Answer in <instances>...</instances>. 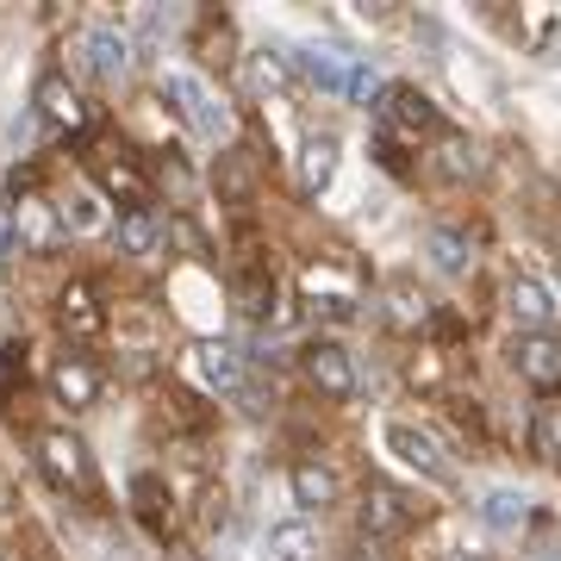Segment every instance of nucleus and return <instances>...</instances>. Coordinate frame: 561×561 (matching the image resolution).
<instances>
[{"label":"nucleus","instance_id":"obj_12","mask_svg":"<svg viewBox=\"0 0 561 561\" xmlns=\"http://www.w3.org/2000/svg\"><path fill=\"white\" fill-rule=\"evenodd\" d=\"M505 312H512V324L518 331H556V294L542 287L537 275H512L505 280Z\"/></svg>","mask_w":561,"mask_h":561},{"label":"nucleus","instance_id":"obj_23","mask_svg":"<svg viewBox=\"0 0 561 561\" xmlns=\"http://www.w3.org/2000/svg\"><path fill=\"white\" fill-rule=\"evenodd\" d=\"M481 524L493 530V537H524V530H530V500L512 493V486H493V493L481 500Z\"/></svg>","mask_w":561,"mask_h":561},{"label":"nucleus","instance_id":"obj_34","mask_svg":"<svg viewBox=\"0 0 561 561\" xmlns=\"http://www.w3.org/2000/svg\"><path fill=\"white\" fill-rule=\"evenodd\" d=\"M162 561H206V556H194V549H169Z\"/></svg>","mask_w":561,"mask_h":561},{"label":"nucleus","instance_id":"obj_3","mask_svg":"<svg viewBox=\"0 0 561 561\" xmlns=\"http://www.w3.org/2000/svg\"><path fill=\"white\" fill-rule=\"evenodd\" d=\"M38 468L50 474L57 493H76V500H94L101 493V474H94V456L76 431H44L38 437Z\"/></svg>","mask_w":561,"mask_h":561},{"label":"nucleus","instance_id":"obj_4","mask_svg":"<svg viewBox=\"0 0 561 561\" xmlns=\"http://www.w3.org/2000/svg\"><path fill=\"white\" fill-rule=\"evenodd\" d=\"M381 443H387V456L400 461V468H412V474H424V481H449V456H443V437L431 431V424L387 419Z\"/></svg>","mask_w":561,"mask_h":561},{"label":"nucleus","instance_id":"obj_21","mask_svg":"<svg viewBox=\"0 0 561 561\" xmlns=\"http://www.w3.org/2000/svg\"><path fill=\"white\" fill-rule=\"evenodd\" d=\"M194 368H201L206 393H243V356L231 343H201L194 350Z\"/></svg>","mask_w":561,"mask_h":561},{"label":"nucleus","instance_id":"obj_14","mask_svg":"<svg viewBox=\"0 0 561 561\" xmlns=\"http://www.w3.org/2000/svg\"><path fill=\"white\" fill-rule=\"evenodd\" d=\"M243 88H250L256 101H287V94L300 88V76H294L287 50H250V57H243Z\"/></svg>","mask_w":561,"mask_h":561},{"label":"nucleus","instance_id":"obj_29","mask_svg":"<svg viewBox=\"0 0 561 561\" xmlns=\"http://www.w3.org/2000/svg\"><path fill=\"white\" fill-rule=\"evenodd\" d=\"M231 300H238L243 319H268V306H275V280H268V268H243V275L231 280Z\"/></svg>","mask_w":561,"mask_h":561},{"label":"nucleus","instance_id":"obj_6","mask_svg":"<svg viewBox=\"0 0 561 561\" xmlns=\"http://www.w3.org/2000/svg\"><path fill=\"white\" fill-rule=\"evenodd\" d=\"M419 518H424V500H412L405 486L381 481V474L362 486V530H368V542L375 537H400V530H412Z\"/></svg>","mask_w":561,"mask_h":561},{"label":"nucleus","instance_id":"obj_15","mask_svg":"<svg viewBox=\"0 0 561 561\" xmlns=\"http://www.w3.org/2000/svg\"><path fill=\"white\" fill-rule=\"evenodd\" d=\"M431 157H437V175H443V181H456V187H461V181H481V175H486V150L468 138V131H449V125L437 131Z\"/></svg>","mask_w":561,"mask_h":561},{"label":"nucleus","instance_id":"obj_5","mask_svg":"<svg viewBox=\"0 0 561 561\" xmlns=\"http://www.w3.org/2000/svg\"><path fill=\"white\" fill-rule=\"evenodd\" d=\"M505 356L518 381H530L537 393H561V331H512Z\"/></svg>","mask_w":561,"mask_h":561},{"label":"nucleus","instance_id":"obj_33","mask_svg":"<svg viewBox=\"0 0 561 561\" xmlns=\"http://www.w3.org/2000/svg\"><path fill=\"white\" fill-rule=\"evenodd\" d=\"M350 561H387V556H381V549H375V542H362V549H356V556H350Z\"/></svg>","mask_w":561,"mask_h":561},{"label":"nucleus","instance_id":"obj_8","mask_svg":"<svg viewBox=\"0 0 561 561\" xmlns=\"http://www.w3.org/2000/svg\"><path fill=\"white\" fill-rule=\"evenodd\" d=\"M101 387H106L101 368L88 356H76V350L50 362V393H57V405H69V412H94V405H101Z\"/></svg>","mask_w":561,"mask_h":561},{"label":"nucleus","instance_id":"obj_11","mask_svg":"<svg viewBox=\"0 0 561 561\" xmlns=\"http://www.w3.org/2000/svg\"><path fill=\"white\" fill-rule=\"evenodd\" d=\"M32 106H38V119L50 125V131H81L88 125V113H81V94L69 88V76L62 69H44L38 88H32Z\"/></svg>","mask_w":561,"mask_h":561},{"label":"nucleus","instance_id":"obj_2","mask_svg":"<svg viewBox=\"0 0 561 561\" xmlns=\"http://www.w3.org/2000/svg\"><path fill=\"white\" fill-rule=\"evenodd\" d=\"M157 88H162V101H175V113L187 119V131H201L206 144L231 138V106H225L201 76H187V69H169Z\"/></svg>","mask_w":561,"mask_h":561},{"label":"nucleus","instance_id":"obj_27","mask_svg":"<svg viewBox=\"0 0 561 561\" xmlns=\"http://www.w3.org/2000/svg\"><path fill=\"white\" fill-rule=\"evenodd\" d=\"M57 219H62V238H69V231H76V238L101 231V225H106V201H101V187H76V194H69V206H57Z\"/></svg>","mask_w":561,"mask_h":561},{"label":"nucleus","instance_id":"obj_30","mask_svg":"<svg viewBox=\"0 0 561 561\" xmlns=\"http://www.w3.org/2000/svg\"><path fill=\"white\" fill-rule=\"evenodd\" d=\"M131 500H138V518L162 537V530H169V486H162L157 474H138V481H131Z\"/></svg>","mask_w":561,"mask_h":561},{"label":"nucleus","instance_id":"obj_25","mask_svg":"<svg viewBox=\"0 0 561 561\" xmlns=\"http://www.w3.org/2000/svg\"><path fill=\"white\" fill-rule=\"evenodd\" d=\"M294 76H306L312 81V88H324V94H343V69H350V62L337 57V50H312V44H306V50H294Z\"/></svg>","mask_w":561,"mask_h":561},{"label":"nucleus","instance_id":"obj_17","mask_svg":"<svg viewBox=\"0 0 561 561\" xmlns=\"http://www.w3.org/2000/svg\"><path fill=\"white\" fill-rule=\"evenodd\" d=\"M387 324L393 331H424V324H437V300L412 275H393L387 280Z\"/></svg>","mask_w":561,"mask_h":561},{"label":"nucleus","instance_id":"obj_26","mask_svg":"<svg viewBox=\"0 0 561 561\" xmlns=\"http://www.w3.org/2000/svg\"><path fill=\"white\" fill-rule=\"evenodd\" d=\"M268 556L275 561H319V530L306 518H287L268 530Z\"/></svg>","mask_w":561,"mask_h":561},{"label":"nucleus","instance_id":"obj_22","mask_svg":"<svg viewBox=\"0 0 561 561\" xmlns=\"http://www.w3.org/2000/svg\"><path fill=\"white\" fill-rule=\"evenodd\" d=\"M213 187H219V201L250 206L256 201V157H250V150H225V157L213 162Z\"/></svg>","mask_w":561,"mask_h":561},{"label":"nucleus","instance_id":"obj_18","mask_svg":"<svg viewBox=\"0 0 561 561\" xmlns=\"http://www.w3.org/2000/svg\"><path fill=\"white\" fill-rule=\"evenodd\" d=\"M13 238H20V250H32V256L57 250V243H62L57 206H44V201H13Z\"/></svg>","mask_w":561,"mask_h":561},{"label":"nucleus","instance_id":"obj_7","mask_svg":"<svg viewBox=\"0 0 561 561\" xmlns=\"http://www.w3.org/2000/svg\"><path fill=\"white\" fill-rule=\"evenodd\" d=\"M306 381L319 387V400L350 405V400H356V387H362V375H356V362H350L343 343L319 337V343H306Z\"/></svg>","mask_w":561,"mask_h":561},{"label":"nucleus","instance_id":"obj_35","mask_svg":"<svg viewBox=\"0 0 561 561\" xmlns=\"http://www.w3.org/2000/svg\"><path fill=\"white\" fill-rule=\"evenodd\" d=\"M443 561H486V556H468V549H449Z\"/></svg>","mask_w":561,"mask_h":561},{"label":"nucleus","instance_id":"obj_19","mask_svg":"<svg viewBox=\"0 0 561 561\" xmlns=\"http://www.w3.org/2000/svg\"><path fill=\"white\" fill-rule=\"evenodd\" d=\"M337 157H343L337 131H306V144H300V187L312 194V201L337 181Z\"/></svg>","mask_w":561,"mask_h":561},{"label":"nucleus","instance_id":"obj_24","mask_svg":"<svg viewBox=\"0 0 561 561\" xmlns=\"http://www.w3.org/2000/svg\"><path fill=\"white\" fill-rule=\"evenodd\" d=\"M119 250H125V256H157V250H162V219L150 213V206L119 213Z\"/></svg>","mask_w":561,"mask_h":561},{"label":"nucleus","instance_id":"obj_31","mask_svg":"<svg viewBox=\"0 0 561 561\" xmlns=\"http://www.w3.org/2000/svg\"><path fill=\"white\" fill-rule=\"evenodd\" d=\"M343 94H350V101H356V106L381 101V76H375L368 62H350V69H343Z\"/></svg>","mask_w":561,"mask_h":561},{"label":"nucleus","instance_id":"obj_10","mask_svg":"<svg viewBox=\"0 0 561 561\" xmlns=\"http://www.w3.org/2000/svg\"><path fill=\"white\" fill-rule=\"evenodd\" d=\"M287 493H294L300 512H331V505L343 500V481H337V468H331V461L300 456L294 468H287Z\"/></svg>","mask_w":561,"mask_h":561},{"label":"nucleus","instance_id":"obj_9","mask_svg":"<svg viewBox=\"0 0 561 561\" xmlns=\"http://www.w3.org/2000/svg\"><path fill=\"white\" fill-rule=\"evenodd\" d=\"M57 324H62V337H69V343H94L106 331L101 294H94L88 280H69V287L57 294Z\"/></svg>","mask_w":561,"mask_h":561},{"label":"nucleus","instance_id":"obj_32","mask_svg":"<svg viewBox=\"0 0 561 561\" xmlns=\"http://www.w3.org/2000/svg\"><path fill=\"white\" fill-rule=\"evenodd\" d=\"M405 381L424 387V393H437V387H443V356H419V362H405Z\"/></svg>","mask_w":561,"mask_h":561},{"label":"nucleus","instance_id":"obj_28","mask_svg":"<svg viewBox=\"0 0 561 561\" xmlns=\"http://www.w3.org/2000/svg\"><path fill=\"white\" fill-rule=\"evenodd\" d=\"M530 443H537L542 461H561V393H542L537 412H530Z\"/></svg>","mask_w":561,"mask_h":561},{"label":"nucleus","instance_id":"obj_16","mask_svg":"<svg viewBox=\"0 0 561 561\" xmlns=\"http://www.w3.org/2000/svg\"><path fill=\"white\" fill-rule=\"evenodd\" d=\"M424 256H431V268L449 275V280L474 275V238H468L461 225H431V231H424Z\"/></svg>","mask_w":561,"mask_h":561},{"label":"nucleus","instance_id":"obj_1","mask_svg":"<svg viewBox=\"0 0 561 561\" xmlns=\"http://www.w3.org/2000/svg\"><path fill=\"white\" fill-rule=\"evenodd\" d=\"M443 131V106L424 94V88H381V106H375V138L387 150H419V144H437Z\"/></svg>","mask_w":561,"mask_h":561},{"label":"nucleus","instance_id":"obj_13","mask_svg":"<svg viewBox=\"0 0 561 561\" xmlns=\"http://www.w3.org/2000/svg\"><path fill=\"white\" fill-rule=\"evenodd\" d=\"M81 62H88L94 81H119L131 69V38H125L119 25H88L81 32Z\"/></svg>","mask_w":561,"mask_h":561},{"label":"nucleus","instance_id":"obj_20","mask_svg":"<svg viewBox=\"0 0 561 561\" xmlns=\"http://www.w3.org/2000/svg\"><path fill=\"white\" fill-rule=\"evenodd\" d=\"M94 181H101V201L106 194H113V201L125 206V213H131V206H150V181H144V169L138 162H113V157H101L94 162Z\"/></svg>","mask_w":561,"mask_h":561}]
</instances>
